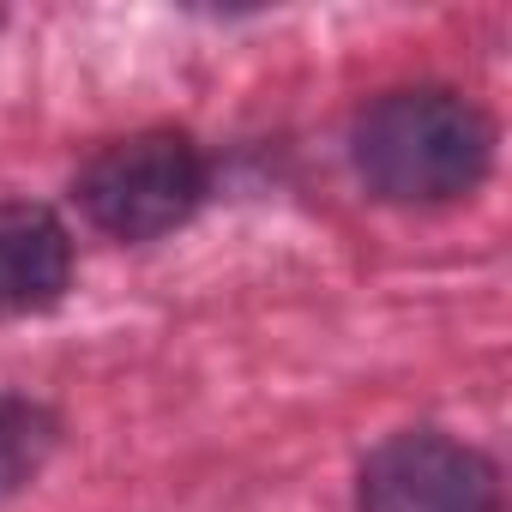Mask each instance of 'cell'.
I'll use <instances>...</instances> for the list:
<instances>
[{"instance_id": "obj_1", "label": "cell", "mask_w": 512, "mask_h": 512, "mask_svg": "<svg viewBox=\"0 0 512 512\" xmlns=\"http://www.w3.org/2000/svg\"><path fill=\"white\" fill-rule=\"evenodd\" d=\"M494 133L458 91H392L356 121V169L380 199L440 205L482 181Z\"/></svg>"}, {"instance_id": "obj_5", "label": "cell", "mask_w": 512, "mask_h": 512, "mask_svg": "<svg viewBox=\"0 0 512 512\" xmlns=\"http://www.w3.org/2000/svg\"><path fill=\"white\" fill-rule=\"evenodd\" d=\"M49 446H55L49 410H37V404H25V398H0V494L25 488V482L43 470Z\"/></svg>"}, {"instance_id": "obj_4", "label": "cell", "mask_w": 512, "mask_h": 512, "mask_svg": "<svg viewBox=\"0 0 512 512\" xmlns=\"http://www.w3.org/2000/svg\"><path fill=\"white\" fill-rule=\"evenodd\" d=\"M73 241L43 205H0V320H25L61 302Z\"/></svg>"}, {"instance_id": "obj_3", "label": "cell", "mask_w": 512, "mask_h": 512, "mask_svg": "<svg viewBox=\"0 0 512 512\" xmlns=\"http://www.w3.org/2000/svg\"><path fill=\"white\" fill-rule=\"evenodd\" d=\"M362 512H500V476L494 464L446 434H392L368 464L356 488Z\"/></svg>"}, {"instance_id": "obj_2", "label": "cell", "mask_w": 512, "mask_h": 512, "mask_svg": "<svg viewBox=\"0 0 512 512\" xmlns=\"http://www.w3.org/2000/svg\"><path fill=\"white\" fill-rule=\"evenodd\" d=\"M205 193V163L181 133H133L103 145L79 175L85 217L115 241H157L193 217Z\"/></svg>"}]
</instances>
